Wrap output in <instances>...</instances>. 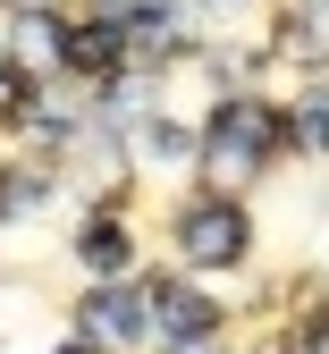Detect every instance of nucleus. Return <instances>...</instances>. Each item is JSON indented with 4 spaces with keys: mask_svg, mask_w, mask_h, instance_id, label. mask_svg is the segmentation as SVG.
<instances>
[{
    "mask_svg": "<svg viewBox=\"0 0 329 354\" xmlns=\"http://www.w3.org/2000/svg\"><path fill=\"white\" fill-rule=\"evenodd\" d=\"M287 136H296L304 152H329V93H312V102L287 118Z\"/></svg>",
    "mask_w": 329,
    "mask_h": 354,
    "instance_id": "obj_8",
    "label": "nucleus"
},
{
    "mask_svg": "<svg viewBox=\"0 0 329 354\" xmlns=\"http://www.w3.org/2000/svg\"><path fill=\"white\" fill-rule=\"evenodd\" d=\"M270 144H278V118H270L262 102H220V118L203 127V144H195V160H203V177H211V194H237L245 177L270 160Z\"/></svg>",
    "mask_w": 329,
    "mask_h": 354,
    "instance_id": "obj_1",
    "label": "nucleus"
},
{
    "mask_svg": "<svg viewBox=\"0 0 329 354\" xmlns=\"http://www.w3.org/2000/svg\"><path fill=\"white\" fill-rule=\"evenodd\" d=\"M76 253H85V270H102V279H118V270H127V236L110 228V219H93Z\"/></svg>",
    "mask_w": 329,
    "mask_h": 354,
    "instance_id": "obj_6",
    "label": "nucleus"
},
{
    "mask_svg": "<svg viewBox=\"0 0 329 354\" xmlns=\"http://www.w3.org/2000/svg\"><path fill=\"white\" fill-rule=\"evenodd\" d=\"M135 136H144V160H186V152H195V136H186V127H169V118H144Z\"/></svg>",
    "mask_w": 329,
    "mask_h": 354,
    "instance_id": "obj_7",
    "label": "nucleus"
},
{
    "mask_svg": "<svg viewBox=\"0 0 329 354\" xmlns=\"http://www.w3.org/2000/svg\"><path fill=\"white\" fill-rule=\"evenodd\" d=\"M17 76H68V34L42 9H17Z\"/></svg>",
    "mask_w": 329,
    "mask_h": 354,
    "instance_id": "obj_5",
    "label": "nucleus"
},
{
    "mask_svg": "<svg viewBox=\"0 0 329 354\" xmlns=\"http://www.w3.org/2000/svg\"><path fill=\"white\" fill-rule=\"evenodd\" d=\"M304 9H321V17H329V0H304Z\"/></svg>",
    "mask_w": 329,
    "mask_h": 354,
    "instance_id": "obj_10",
    "label": "nucleus"
},
{
    "mask_svg": "<svg viewBox=\"0 0 329 354\" xmlns=\"http://www.w3.org/2000/svg\"><path fill=\"white\" fill-rule=\"evenodd\" d=\"M144 313H152V329H161L169 346H177V337H211V329H220V313H211L195 287H177V279H161V287L144 295Z\"/></svg>",
    "mask_w": 329,
    "mask_h": 354,
    "instance_id": "obj_4",
    "label": "nucleus"
},
{
    "mask_svg": "<svg viewBox=\"0 0 329 354\" xmlns=\"http://www.w3.org/2000/svg\"><path fill=\"white\" fill-rule=\"evenodd\" d=\"M177 253L195 261V270H228V261H245V211L228 194H203L177 211Z\"/></svg>",
    "mask_w": 329,
    "mask_h": 354,
    "instance_id": "obj_2",
    "label": "nucleus"
},
{
    "mask_svg": "<svg viewBox=\"0 0 329 354\" xmlns=\"http://www.w3.org/2000/svg\"><path fill=\"white\" fill-rule=\"evenodd\" d=\"M68 354H93V337H85V346H68Z\"/></svg>",
    "mask_w": 329,
    "mask_h": 354,
    "instance_id": "obj_11",
    "label": "nucleus"
},
{
    "mask_svg": "<svg viewBox=\"0 0 329 354\" xmlns=\"http://www.w3.org/2000/svg\"><path fill=\"white\" fill-rule=\"evenodd\" d=\"M76 329H85L93 346H135V337L152 329V313H144L135 287H93V295L76 304Z\"/></svg>",
    "mask_w": 329,
    "mask_h": 354,
    "instance_id": "obj_3",
    "label": "nucleus"
},
{
    "mask_svg": "<svg viewBox=\"0 0 329 354\" xmlns=\"http://www.w3.org/2000/svg\"><path fill=\"white\" fill-rule=\"evenodd\" d=\"M211 9H237V0H211Z\"/></svg>",
    "mask_w": 329,
    "mask_h": 354,
    "instance_id": "obj_12",
    "label": "nucleus"
},
{
    "mask_svg": "<svg viewBox=\"0 0 329 354\" xmlns=\"http://www.w3.org/2000/svg\"><path fill=\"white\" fill-rule=\"evenodd\" d=\"M34 211V177H0V219H26Z\"/></svg>",
    "mask_w": 329,
    "mask_h": 354,
    "instance_id": "obj_9",
    "label": "nucleus"
}]
</instances>
